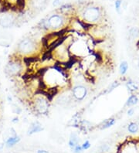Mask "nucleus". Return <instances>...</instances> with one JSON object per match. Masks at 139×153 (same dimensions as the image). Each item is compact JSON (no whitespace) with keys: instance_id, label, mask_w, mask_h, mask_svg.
Masks as SVG:
<instances>
[{"instance_id":"nucleus-1","label":"nucleus","mask_w":139,"mask_h":153,"mask_svg":"<svg viewBox=\"0 0 139 153\" xmlns=\"http://www.w3.org/2000/svg\"><path fill=\"white\" fill-rule=\"evenodd\" d=\"M39 50V43L35 39L26 37L21 39L17 45L16 54L20 57H29L35 55Z\"/></svg>"},{"instance_id":"nucleus-2","label":"nucleus","mask_w":139,"mask_h":153,"mask_svg":"<svg viewBox=\"0 0 139 153\" xmlns=\"http://www.w3.org/2000/svg\"><path fill=\"white\" fill-rule=\"evenodd\" d=\"M39 25H40L39 27L46 31H53V32L59 31L66 25L65 15L54 14L47 19L41 20Z\"/></svg>"},{"instance_id":"nucleus-3","label":"nucleus","mask_w":139,"mask_h":153,"mask_svg":"<svg viewBox=\"0 0 139 153\" xmlns=\"http://www.w3.org/2000/svg\"><path fill=\"white\" fill-rule=\"evenodd\" d=\"M82 22L88 26H96L102 19V12L95 6H88L82 12Z\"/></svg>"},{"instance_id":"nucleus-4","label":"nucleus","mask_w":139,"mask_h":153,"mask_svg":"<svg viewBox=\"0 0 139 153\" xmlns=\"http://www.w3.org/2000/svg\"><path fill=\"white\" fill-rule=\"evenodd\" d=\"M23 71V64L20 56L16 54L15 57L10 58L5 67V73L9 76H18Z\"/></svg>"},{"instance_id":"nucleus-5","label":"nucleus","mask_w":139,"mask_h":153,"mask_svg":"<svg viewBox=\"0 0 139 153\" xmlns=\"http://www.w3.org/2000/svg\"><path fill=\"white\" fill-rule=\"evenodd\" d=\"M32 106L36 113L44 115L48 113L50 109V102L47 97L42 94H36L32 100Z\"/></svg>"},{"instance_id":"nucleus-6","label":"nucleus","mask_w":139,"mask_h":153,"mask_svg":"<svg viewBox=\"0 0 139 153\" xmlns=\"http://www.w3.org/2000/svg\"><path fill=\"white\" fill-rule=\"evenodd\" d=\"M16 21V17L13 13H4L0 15V26L2 28H11L15 26Z\"/></svg>"},{"instance_id":"nucleus-7","label":"nucleus","mask_w":139,"mask_h":153,"mask_svg":"<svg viewBox=\"0 0 139 153\" xmlns=\"http://www.w3.org/2000/svg\"><path fill=\"white\" fill-rule=\"evenodd\" d=\"M87 94V89L83 85H77L72 89V95L77 101H82Z\"/></svg>"},{"instance_id":"nucleus-8","label":"nucleus","mask_w":139,"mask_h":153,"mask_svg":"<svg viewBox=\"0 0 139 153\" xmlns=\"http://www.w3.org/2000/svg\"><path fill=\"white\" fill-rule=\"evenodd\" d=\"M54 52L55 53L56 58L59 59L60 61H63V59L67 58V56H68V51H67V47L63 44L59 45L56 47Z\"/></svg>"},{"instance_id":"nucleus-9","label":"nucleus","mask_w":139,"mask_h":153,"mask_svg":"<svg viewBox=\"0 0 139 153\" xmlns=\"http://www.w3.org/2000/svg\"><path fill=\"white\" fill-rule=\"evenodd\" d=\"M42 131H43V125L38 121H36V122H33L30 125V126L27 130V134L28 135H31V134H33L35 133H39Z\"/></svg>"},{"instance_id":"nucleus-10","label":"nucleus","mask_w":139,"mask_h":153,"mask_svg":"<svg viewBox=\"0 0 139 153\" xmlns=\"http://www.w3.org/2000/svg\"><path fill=\"white\" fill-rule=\"evenodd\" d=\"M47 0H32L31 6L33 10L40 11L45 7Z\"/></svg>"},{"instance_id":"nucleus-11","label":"nucleus","mask_w":139,"mask_h":153,"mask_svg":"<svg viewBox=\"0 0 139 153\" xmlns=\"http://www.w3.org/2000/svg\"><path fill=\"white\" fill-rule=\"evenodd\" d=\"M20 141V138L16 135V136H10L6 142V145L7 147L10 148L13 147L16 145V144L18 143Z\"/></svg>"},{"instance_id":"nucleus-12","label":"nucleus","mask_w":139,"mask_h":153,"mask_svg":"<svg viewBox=\"0 0 139 153\" xmlns=\"http://www.w3.org/2000/svg\"><path fill=\"white\" fill-rule=\"evenodd\" d=\"M79 144V138L78 136L76 134H72L70 137V139H69V142H68V145L70 146L71 149H74L77 145Z\"/></svg>"},{"instance_id":"nucleus-13","label":"nucleus","mask_w":139,"mask_h":153,"mask_svg":"<svg viewBox=\"0 0 139 153\" xmlns=\"http://www.w3.org/2000/svg\"><path fill=\"white\" fill-rule=\"evenodd\" d=\"M115 122H116V120L114 118H109V119L105 120L100 125V129L108 128L113 126L115 124Z\"/></svg>"},{"instance_id":"nucleus-14","label":"nucleus","mask_w":139,"mask_h":153,"mask_svg":"<svg viewBox=\"0 0 139 153\" xmlns=\"http://www.w3.org/2000/svg\"><path fill=\"white\" fill-rule=\"evenodd\" d=\"M138 102V98L137 96L135 95V94H132L128 97V101L126 102V106L132 107L134 105H137Z\"/></svg>"},{"instance_id":"nucleus-15","label":"nucleus","mask_w":139,"mask_h":153,"mask_svg":"<svg viewBox=\"0 0 139 153\" xmlns=\"http://www.w3.org/2000/svg\"><path fill=\"white\" fill-rule=\"evenodd\" d=\"M126 86L128 91L130 92H132V93L138 91V86L137 85V84H135V83L132 81V80H129V81L126 83Z\"/></svg>"},{"instance_id":"nucleus-16","label":"nucleus","mask_w":139,"mask_h":153,"mask_svg":"<svg viewBox=\"0 0 139 153\" xmlns=\"http://www.w3.org/2000/svg\"><path fill=\"white\" fill-rule=\"evenodd\" d=\"M139 126L135 122H131L128 126V131L132 134H135L138 131Z\"/></svg>"},{"instance_id":"nucleus-17","label":"nucleus","mask_w":139,"mask_h":153,"mask_svg":"<svg viewBox=\"0 0 139 153\" xmlns=\"http://www.w3.org/2000/svg\"><path fill=\"white\" fill-rule=\"evenodd\" d=\"M128 70V64L126 61H122L120 63V67H119V71H120V74L121 75L126 74L127 71Z\"/></svg>"},{"instance_id":"nucleus-18","label":"nucleus","mask_w":139,"mask_h":153,"mask_svg":"<svg viewBox=\"0 0 139 153\" xmlns=\"http://www.w3.org/2000/svg\"><path fill=\"white\" fill-rule=\"evenodd\" d=\"M81 147L82 149H83V150L89 149L90 148H91V142H90L89 141H85V142H83L81 145Z\"/></svg>"},{"instance_id":"nucleus-19","label":"nucleus","mask_w":139,"mask_h":153,"mask_svg":"<svg viewBox=\"0 0 139 153\" xmlns=\"http://www.w3.org/2000/svg\"><path fill=\"white\" fill-rule=\"evenodd\" d=\"M115 8L117 13H120V8H121V0H116L115 2Z\"/></svg>"},{"instance_id":"nucleus-20","label":"nucleus","mask_w":139,"mask_h":153,"mask_svg":"<svg viewBox=\"0 0 139 153\" xmlns=\"http://www.w3.org/2000/svg\"><path fill=\"white\" fill-rule=\"evenodd\" d=\"M100 150L102 152H108L110 150V146L109 145H108V144H104V145H102L101 146Z\"/></svg>"},{"instance_id":"nucleus-21","label":"nucleus","mask_w":139,"mask_h":153,"mask_svg":"<svg viewBox=\"0 0 139 153\" xmlns=\"http://www.w3.org/2000/svg\"><path fill=\"white\" fill-rule=\"evenodd\" d=\"M73 149H74V153H81V152L83 151V149H82L81 147V145H79V144L77 145V146H75Z\"/></svg>"},{"instance_id":"nucleus-22","label":"nucleus","mask_w":139,"mask_h":153,"mask_svg":"<svg viewBox=\"0 0 139 153\" xmlns=\"http://www.w3.org/2000/svg\"><path fill=\"white\" fill-rule=\"evenodd\" d=\"M130 34H131V36H132L134 38L137 37V36H138V34H139L138 30L135 28H133L132 30H131V31H130Z\"/></svg>"},{"instance_id":"nucleus-23","label":"nucleus","mask_w":139,"mask_h":153,"mask_svg":"<svg viewBox=\"0 0 139 153\" xmlns=\"http://www.w3.org/2000/svg\"><path fill=\"white\" fill-rule=\"evenodd\" d=\"M62 0H54V2H53V6L54 7H59V6H61Z\"/></svg>"},{"instance_id":"nucleus-24","label":"nucleus","mask_w":139,"mask_h":153,"mask_svg":"<svg viewBox=\"0 0 139 153\" xmlns=\"http://www.w3.org/2000/svg\"><path fill=\"white\" fill-rule=\"evenodd\" d=\"M13 111L14 113H16V114H20L21 111H22V110H21L19 107H16V106H15V108H13Z\"/></svg>"},{"instance_id":"nucleus-25","label":"nucleus","mask_w":139,"mask_h":153,"mask_svg":"<svg viewBox=\"0 0 139 153\" xmlns=\"http://www.w3.org/2000/svg\"><path fill=\"white\" fill-rule=\"evenodd\" d=\"M127 113H128V116H132L134 114H135V110H134V108H131L128 109V111H127Z\"/></svg>"},{"instance_id":"nucleus-26","label":"nucleus","mask_w":139,"mask_h":153,"mask_svg":"<svg viewBox=\"0 0 139 153\" xmlns=\"http://www.w3.org/2000/svg\"><path fill=\"white\" fill-rule=\"evenodd\" d=\"M36 153H49V152L44 149H39L36 152Z\"/></svg>"},{"instance_id":"nucleus-27","label":"nucleus","mask_w":139,"mask_h":153,"mask_svg":"<svg viewBox=\"0 0 139 153\" xmlns=\"http://www.w3.org/2000/svg\"><path fill=\"white\" fill-rule=\"evenodd\" d=\"M12 121H13V123H16V122H18L19 121V118H17V117H16V118H13V120Z\"/></svg>"},{"instance_id":"nucleus-28","label":"nucleus","mask_w":139,"mask_h":153,"mask_svg":"<svg viewBox=\"0 0 139 153\" xmlns=\"http://www.w3.org/2000/svg\"><path fill=\"white\" fill-rule=\"evenodd\" d=\"M4 145H5V144H4V143H0V150H2V149H3Z\"/></svg>"},{"instance_id":"nucleus-29","label":"nucleus","mask_w":139,"mask_h":153,"mask_svg":"<svg viewBox=\"0 0 139 153\" xmlns=\"http://www.w3.org/2000/svg\"><path fill=\"white\" fill-rule=\"evenodd\" d=\"M138 67H139V60H138Z\"/></svg>"}]
</instances>
